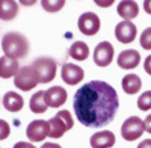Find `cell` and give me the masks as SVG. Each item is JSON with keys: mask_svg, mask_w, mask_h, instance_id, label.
I'll list each match as a JSON object with an SVG mask.
<instances>
[{"mask_svg": "<svg viewBox=\"0 0 151 148\" xmlns=\"http://www.w3.org/2000/svg\"><path fill=\"white\" fill-rule=\"evenodd\" d=\"M67 91L62 86H53L45 91V103L48 107H59L67 101Z\"/></svg>", "mask_w": 151, "mask_h": 148, "instance_id": "obj_12", "label": "cell"}, {"mask_svg": "<svg viewBox=\"0 0 151 148\" xmlns=\"http://www.w3.org/2000/svg\"><path fill=\"white\" fill-rule=\"evenodd\" d=\"M18 2L21 5H24V6H32V5L36 3V0H18Z\"/></svg>", "mask_w": 151, "mask_h": 148, "instance_id": "obj_33", "label": "cell"}, {"mask_svg": "<svg viewBox=\"0 0 151 148\" xmlns=\"http://www.w3.org/2000/svg\"><path fill=\"white\" fill-rule=\"evenodd\" d=\"M41 148H62V147L58 145V144H55V142H45Z\"/></svg>", "mask_w": 151, "mask_h": 148, "instance_id": "obj_32", "label": "cell"}, {"mask_svg": "<svg viewBox=\"0 0 151 148\" xmlns=\"http://www.w3.org/2000/svg\"><path fill=\"white\" fill-rule=\"evenodd\" d=\"M18 14V3L15 0H0V18L8 21Z\"/></svg>", "mask_w": 151, "mask_h": 148, "instance_id": "obj_19", "label": "cell"}, {"mask_svg": "<svg viewBox=\"0 0 151 148\" xmlns=\"http://www.w3.org/2000/svg\"><path fill=\"white\" fill-rule=\"evenodd\" d=\"M70 56L76 60H85L89 56V47H88L83 41H76L70 47Z\"/></svg>", "mask_w": 151, "mask_h": 148, "instance_id": "obj_21", "label": "cell"}, {"mask_svg": "<svg viewBox=\"0 0 151 148\" xmlns=\"http://www.w3.org/2000/svg\"><path fill=\"white\" fill-rule=\"evenodd\" d=\"M74 114L85 127H103L113 121L119 107L116 91L103 80H91L74 94Z\"/></svg>", "mask_w": 151, "mask_h": 148, "instance_id": "obj_1", "label": "cell"}, {"mask_svg": "<svg viewBox=\"0 0 151 148\" xmlns=\"http://www.w3.org/2000/svg\"><path fill=\"white\" fill-rule=\"evenodd\" d=\"M29 107L33 114H44L47 110V103H45V91H38L30 97Z\"/></svg>", "mask_w": 151, "mask_h": 148, "instance_id": "obj_20", "label": "cell"}, {"mask_svg": "<svg viewBox=\"0 0 151 148\" xmlns=\"http://www.w3.org/2000/svg\"><path fill=\"white\" fill-rule=\"evenodd\" d=\"M113 59V45L107 41H101L94 48V62L98 67L110 65Z\"/></svg>", "mask_w": 151, "mask_h": 148, "instance_id": "obj_9", "label": "cell"}, {"mask_svg": "<svg viewBox=\"0 0 151 148\" xmlns=\"http://www.w3.org/2000/svg\"><path fill=\"white\" fill-rule=\"evenodd\" d=\"M89 144L92 148H110L115 145V134L109 130L98 131L91 136Z\"/></svg>", "mask_w": 151, "mask_h": 148, "instance_id": "obj_13", "label": "cell"}, {"mask_svg": "<svg viewBox=\"0 0 151 148\" xmlns=\"http://www.w3.org/2000/svg\"><path fill=\"white\" fill-rule=\"evenodd\" d=\"M2 103H3V106H5V109L8 110V112H18V110L23 109L24 100H23V97L18 95L17 92L9 91L3 95Z\"/></svg>", "mask_w": 151, "mask_h": 148, "instance_id": "obj_17", "label": "cell"}, {"mask_svg": "<svg viewBox=\"0 0 151 148\" xmlns=\"http://www.w3.org/2000/svg\"><path fill=\"white\" fill-rule=\"evenodd\" d=\"M142 88V80L139 76H136V74H127V76H124L122 79V89L125 94H137L139 89Z\"/></svg>", "mask_w": 151, "mask_h": 148, "instance_id": "obj_18", "label": "cell"}, {"mask_svg": "<svg viewBox=\"0 0 151 148\" xmlns=\"http://www.w3.org/2000/svg\"><path fill=\"white\" fill-rule=\"evenodd\" d=\"M136 33H137L136 26L132 21H127V20L118 23L116 27H115V36H116V40L122 44L133 42L134 38H136Z\"/></svg>", "mask_w": 151, "mask_h": 148, "instance_id": "obj_10", "label": "cell"}, {"mask_svg": "<svg viewBox=\"0 0 151 148\" xmlns=\"http://www.w3.org/2000/svg\"><path fill=\"white\" fill-rule=\"evenodd\" d=\"M41 5L47 12H58L64 8L65 0H41Z\"/></svg>", "mask_w": 151, "mask_h": 148, "instance_id": "obj_22", "label": "cell"}, {"mask_svg": "<svg viewBox=\"0 0 151 148\" xmlns=\"http://www.w3.org/2000/svg\"><path fill=\"white\" fill-rule=\"evenodd\" d=\"M144 70H145L147 74H150V76H151V55L147 56V59H145V62H144Z\"/></svg>", "mask_w": 151, "mask_h": 148, "instance_id": "obj_27", "label": "cell"}, {"mask_svg": "<svg viewBox=\"0 0 151 148\" xmlns=\"http://www.w3.org/2000/svg\"><path fill=\"white\" fill-rule=\"evenodd\" d=\"M144 124H145V131H148V133L151 134V114H150V115L145 118Z\"/></svg>", "mask_w": 151, "mask_h": 148, "instance_id": "obj_29", "label": "cell"}, {"mask_svg": "<svg viewBox=\"0 0 151 148\" xmlns=\"http://www.w3.org/2000/svg\"><path fill=\"white\" fill-rule=\"evenodd\" d=\"M40 83L38 74L32 65H24L18 70L17 76L14 77V85L21 91H30Z\"/></svg>", "mask_w": 151, "mask_h": 148, "instance_id": "obj_5", "label": "cell"}, {"mask_svg": "<svg viewBox=\"0 0 151 148\" xmlns=\"http://www.w3.org/2000/svg\"><path fill=\"white\" fill-rule=\"evenodd\" d=\"M139 62H141V55L136 50H124L118 55V65L122 70L136 68Z\"/></svg>", "mask_w": 151, "mask_h": 148, "instance_id": "obj_14", "label": "cell"}, {"mask_svg": "<svg viewBox=\"0 0 151 148\" xmlns=\"http://www.w3.org/2000/svg\"><path fill=\"white\" fill-rule=\"evenodd\" d=\"M60 76L62 80H64L67 85H77L82 82L85 73L79 65H74V64H64L60 70Z\"/></svg>", "mask_w": 151, "mask_h": 148, "instance_id": "obj_11", "label": "cell"}, {"mask_svg": "<svg viewBox=\"0 0 151 148\" xmlns=\"http://www.w3.org/2000/svg\"><path fill=\"white\" fill-rule=\"evenodd\" d=\"M0 103H2V98H0Z\"/></svg>", "mask_w": 151, "mask_h": 148, "instance_id": "obj_34", "label": "cell"}, {"mask_svg": "<svg viewBox=\"0 0 151 148\" xmlns=\"http://www.w3.org/2000/svg\"><path fill=\"white\" fill-rule=\"evenodd\" d=\"M141 47L144 50H151V27L145 29L141 35Z\"/></svg>", "mask_w": 151, "mask_h": 148, "instance_id": "obj_24", "label": "cell"}, {"mask_svg": "<svg viewBox=\"0 0 151 148\" xmlns=\"http://www.w3.org/2000/svg\"><path fill=\"white\" fill-rule=\"evenodd\" d=\"M14 148H36V147L30 142H17L14 145Z\"/></svg>", "mask_w": 151, "mask_h": 148, "instance_id": "obj_28", "label": "cell"}, {"mask_svg": "<svg viewBox=\"0 0 151 148\" xmlns=\"http://www.w3.org/2000/svg\"><path fill=\"white\" fill-rule=\"evenodd\" d=\"M48 126H50V138L53 139H59L64 136V133L67 130H71L74 126L73 116L68 110H60L58 112L56 116H53L52 119H48Z\"/></svg>", "mask_w": 151, "mask_h": 148, "instance_id": "obj_3", "label": "cell"}, {"mask_svg": "<svg viewBox=\"0 0 151 148\" xmlns=\"http://www.w3.org/2000/svg\"><path fill=\"white\" fill-rule=\"evenodd\" d=\"M2 50L11 59L24 57L29 52V41L18 32H8L2 40Z\"/></svg>", "mask_w": 151, "mask_h": 148, "instance_id": "obj_2", "label": "cell"}, {"mask_svg": "<svg viewBox=\"0 0 151 148\" xmlns=\"http://www.w3.org/2000/svg\"><path fill=\"white\" fill-rule=\"evenodd\" d=\"M26 134L32 142H41L44 141L48 134H50V126L48 121H42V119H35L26 129Z\"/></svg>", "mask_w": 151, "mask_h": 148, "instance_id": "obj_8", "label": "cell"}, {"mask_svg": "<svg viewBox=\"0 0 151 148\" xmlns=\"http://www.w3.org/2000/svg\"><path fill=\"white\" fill-rule=\"evenodd\" d=\"M137 107L144 112L151 109V91H145L139 98H137Z\"/></svg>", "mask_w": 151, "mask_h": 148, "instance_id": "obj_23", "label": "cell"}, {"mask_svg": "<svg viewBox=\"0 0 151 148\" xmlns=\"http://www.w3.org/2000/svg\"><path fill=\"white\" fill-rule=\"evenodd\" d=\"M144 11L151 15V0H144Z\"/></svg>", "mask_w": 151, "mask_h": 148, "instance_id": "obj_30", "label": "cell"}, {"mask_svg": "<svg viewBox=\"0 0 151 148\" xmlns=\"http://www.w3.org/2000/svg\"><path fill=\"white\" fill-rule=\"evenodd\" d=\"M18 70H20V65L17 62V59H11L8 56L0 57V77L3 79L15 77Z\"/></svg>", "mask_w": 151, "mask_h": 148, "instance_id": "obj_16", "label": "cell"}, {"mask_svg": "<svg viewBox=\"0 0 151 148\" xmlns=\"http://www.w3.org/2000/svg\"><path fill=\"white\" fill-rule=\"evenodd\" d=\"M115 0H94V3L100 8H109L110 5H113Z\"/></svg>", "mask_w": 151, "mask_h": 148, "instance_id": "obj_26", "label": "cell"}, {"mask_svg": "<svg viewBox=\"0 0 151 148\" xmlns=\"http://www.w3.org/2000/svg\"><path fill=\"white\" fill-rule=\"evenodd\" d=\"M116 12L124 20L132 21L134 17H137V14H139V6H137V3L134 0H121L118 8H116Z\"/></svg>", "mask_w": 151, "mask_h": 148, "instance_id": "obj_15", "label": "cell"}, {"mask_svg": "<svg viewBox=\"0 0 151 148\" xmlns=\"http://www.w3.org/2000/svg\"><path fill=\"white\" fill-rule=\"evenodd\" d=\"M9 133H11V127L9 124L5 121V119H0V141H3L9 136Z\"/></svg>", "mask_w": 151, "mask_h": 148, "instance_id": "obj_25", "label": "cell"}, {"mask_svg": "<svg viewBox=\"0 0 151 148\" xmlns=\"http://www.w3.org/2000/svg\"><path fill=\"white\" fill-rule=\"evenodd\" d=\"M145 131V124L139 116H130L121 126V134L125 141H136Z\"/></svg>", "mask_w": 151, "mask_h": 148, "instance_id": "obj_6", "label": "cell"}, {"mask_svg": "<svg viewBox=\"0 0 151 148\" xmlns=\"http://www.w3.org/2000/svg\"><path fill=\"white\" fill-rule=\"evenodd\" d=\"M32 67L35 68L36 74H38V79H40V83H48L52 82L56 77V62L55 59L48 57V56H42V57H38L33 60Z\"/></svg>", "mask_w": 151, "mask_h": 148, "instance_id": "obj_4", "label": "cell"}, {"mask_svg": "<svg viewBox=\"0 0 151 148\" xmlns=\"http://www.w3.org/2000/svg\"><path fill=\"white\" fill-rule=\"evenodd\" d=\"M137 148H151V139H144L139 145H137Z\"/></svg>", "mask_w": 151, "mask_h": 148, "instance_id": "obj_31", "label": "cell"}, {"mask_svg": "<svg viewBox=\"0 0 151 148\" xmlns=\"http://www.w3.org/2000/svg\"><path fill=\"white\" fill-rule=\"evenodd\" d=\"M77 26H79V30L83 35L92 36L100 30V18H98L97 14H94V12H85V14H82L79 17Z\"/></svg>", "mask_w": 151, "mask_h": 148, "instance_id": "obj_7", "label": "cell"}]
</instances>
